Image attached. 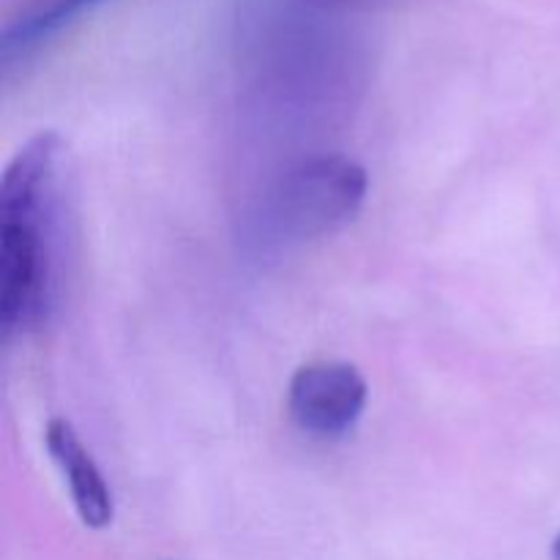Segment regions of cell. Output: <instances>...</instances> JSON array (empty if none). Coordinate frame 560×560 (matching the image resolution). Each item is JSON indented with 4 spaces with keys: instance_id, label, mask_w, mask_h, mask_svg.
<instances>
[{
    "instance_id": "277c9868",
    "label": "cell",
    "mask_w": 560,
    "mask_h": 560,
    "mask_svg": "<svg viewBox=\"0 0 560 560\" xmlns=\"http://www.w3.org/2000/svg\"><path fill=\"white\" fill-rule=\"evenodd\" d=\"M44 443H47L49 457L58 465L60 476L69 487L71 503H74L82 525L93 530L107 528L115 514L113 492H109L104 474L93 463L91 452L80 441L71 421L49 419L47 430H44Z\"/></svg>"
},
{
    "instance_id": "5b68a950",
    "label": "cell",
    "mask_w": 560,
    "mask_h": 560,
    "mask_svg": "<svg viewBox=\"0 0 560 560\" xmlns=\"http://www.w3.org/2000/svg\"><path fill=\"white\" fill-rule=\"evenodd\" d=\"M60 137L42 131L16 151L0 180V217H31L47 208L58 170Z\"/></svg>"
},
{
    "instance_id": "7a4b0ae2",
    "label": "cell",
    "mask_w": 560,
    "mask_h": 560,
    "mask_svg": "<svg viewBox=\"0 0 560 560\" xmlns=\"http://www.w3.org/2000/svg\"><path fill=\"white\" fill-rule=\"evenodd\" d=\"M42 213L0 217V323L5 334L36 323L47 306L52 260Z\"/></svg>"
},
{
    "instance_id": "6da1fadb",
    "label": "cell",
    "mask_w": 560,
    "mask_h": 560,
    "mask_svg": "<svg viewBox=\"0 0 560 560\" xmlns=\"http://www.w3.org/2000/svg\"><path fill=\"white\" fill-rule=\"evenodd\" d=\"M370 189L366 170L348 156L301 162L273 191V217L293 238H320L361 211Z\"/></svg>"
},
{
    "instance_id": "8992f818",
    "label": "cell",
    "mask_w": 560,
    "mask_h": 560,
    "mask_svg": "<svg viewBox=\"0 0 560 560\" xmlns=\"http://www.w3.org/2000/svg\"><path fill=\"white\" fill-rule=\"evenodd\" d=\"M552 560H560V534H558V539L552 541Z\"/></svg>"
},
{
    "instance_id": "3957f363",
    "label": "cell",
    "mask_w": 560,
    "mask_h": 560,
    "mask_svg": "<svg viewBox=\"0 0 560 560\" xmlns=\"http://www.w3.org/2000/svg\"><path fill=\"white\" fill-rule=\"evenodd\" d=\"M366 381L353 364L317 361L301 366L288 388V408L295 424L320 438L353 430L366 408Z\"/></svg>"
}]
</instances>
